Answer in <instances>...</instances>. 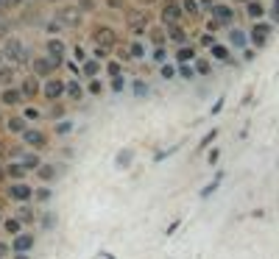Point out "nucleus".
Masks as SVG:
<instances>
[{
	"label": "nucleus",
	"mask_w": 279,
	"mask_h": 259,
	"mask_svg": "<svg viewBox=\"0 0 279 259\" xmlns=\"http://www.w3.org/2000/svg\"><path fill=\"white\" fill-rule=\"evenodd\" d=\"M67 92H70V98H73V101H79V98L84 95V89H81L76 81H73V84H67Z\"/></svg>",
	"instance_id": "412c9836"
},
{
	"label": "nucleus",
	"mask_w": 279,
	"mask_h": 259,
	"mask_svg": "<svg viewBox=\"0 0 279 259\" xmlns=\"http://www.w3.org/2000/svg\"><path fill=\"white\" fill-rule=\"evenodd\" d=\"M274 20L279 23V0H274Z\"/></svg>",
	"instance_id": "de8ad7c7"
},
{
	"label": "nucleus",
	"mask_w": 279,
	"mask_h": 259,
	"mask_svg": "<svg viewBox=\"0 0 279 259\" xmlns=\"http://www.w3.org/2000/svg\"><path fill=\"white\" fill-rule=\"evenodd\" d=\"M28 248H34V234H20L11 242V251L14 254H28Z\"/></svg>",
	"instance_id": "f03ea898"
},
{
	"label": "nucleus",
	"mask_w": 279,
	"mask_h": 259,
	"mask_svg": "<svg viewBox=\"0 0 279 259\" xmlns=\"http://www.w3.org/2000/svg\"><path fill=\"white\" fill-rule=\"evenodd\" d=\"M3 51H6V56H9V59H17V61H26V59H28V53H23L26 48H23V45H20L17 39H9Z\"/></svg>",
	"instance_id": "20e7f679"
},
{
	"label": "nucleus",
	"mask_w": 279,
	"mask_h": 259,
	"mask_svg": "<svg viewBox=\"0 0 279 259\" xmlns=\"http://www.w3.org/2000/svg\"><path fill=\"white\" fill-rule=\"evenodd\" d=\"M53 173H56V170H53V164H42V167H39V176H42L45 181H48V179H53Z\"/></svg>",
	"instance_id": "cd10ccee"
},
{
	"label": "nucleus",
	"mask_w": 279,
	"mask_h": 259,
	"mask_svg": "<svg viewBox=\"0 0 279 259\" xmlns=\"http://www.w3.org/2000/svg\"><path fill=\"white\" fill-rule=\"evenodd\" d=\"M36 89H39L36 81H34V78H28L26 84H23V95H36Z\"/></svg>",
	"instance_id": "aec40b11"
},
{
	"label": "nucleus",
	"mask_w": 279,
	"mask_h": 259,
	"mask_svg": "<svg viewBox=\"0 0 279 259\" xmlns=\"http://www.w3.org/2000/svg\"><path fill=\"white\" fill-rule=\"evenodd\" d=\"M151 39H154L157 45H162V42H165V34H162L159 28H154V31H151Z\"/></svg>",
	"instance_id": "473e14b6"
},
{
	"label": "nucleus",
	"mask_w": 279,
	"mask_h": 259,
	"mask_svg": "<svg viewBox=\"0 0 279 259\" xmlns=\"http://www.w3.org/2000/svg\"><path fill=\"white\" fill-rule=\"evenodd\" d=\"M123 86H126V81H123L120 76H117V78H112V89H114V92H120Z\"/></svg>",
	"instance_id": "e433bc0d"
},
{
	"label": "nucleus",
	"mask_w": 279,
	"mask_h": 259,
	"mask_svg": "<svg viewBox=\"0 0 279 259\" xmlns=\"http://www.w3.org/2000/svg\"><path fill=\"white\" fill-rule=\"evenodd\" d=\"M176 76V70L170 67V64H165V67H162V78H173Z\"/></svg>",
	"instance_id": "a19ab883"
},
{
	"label": "nucleus",
	"mask_w": 279,
	"mask_h": 259,
	"mask_svg": "<svg viewBox=\"0 0 279 259\" xmlns=\"http://www.w3.org/2000/svg\"><path fill=\"white\" fill-rule=\"evenodd\" d=\"M95 42H98V48L109 51V48L114 45V34L109 31V28H101V31H95Z\"/></svg>",
	"instance_id": "0eeeda50"
},
{
	"label": "nucleus",
	"mask_w": 279,
	"mask_h": 259,
	"mask_svg": "<svg viewBox=\"0 0 279 259\" xmlns=\"http://www.w3.org/2000/svg\"><path fill=\"white\" fill-rule=\"evenodd\" d=\"M179 76H182V78H193V76H195V70H193L190 64H182V67H179Z\"/></svg>",
	"instance_id": "2f4dec72"
},
{
	"label": "nucleus",
	"mask_w": 279,
	"mask_h": 259,
	"mask_svg": "<svg viewBox=\"0 0 279 259\" xmlns=\"http://www.w3.org/2000/svg\"><path fill=\"white\" fill-rule=\"evenodd\" d=\"M61 92H67V86L61 84V81H48V84H45V98H48V101L61 98Z\"/></svg>",
	"instance_id": "423d86ee"
},
{
	"label": "nucleus",
	"mask_w": 279,
	"mask_h": 259,
	"mask_svg": "<svg viewBox=\"0 0 279 259\" xmlns=\"http://www.w3.org/2000/svg\"><path fill=\"white\" fill-rule=\"evenodd\" d=\"M134 95H137V98H145V95H148V84H142V81H134Z\"/></svg>",
	"instance_id": "5701e85b"
},
{
	"label": "nucleus",
	"mask_w": 279,
	"mask_h": 259,
	"mask_svg": "<svg viewBox=\"0 0 279 259\" xmlns=\"http://www.w3.org/2000/svg\"><path fill=\"white\" fill-rule=\"evenodd\" d=\"M249 17H262V14H265V6H260V3H257V0H251V3H249Z\"/></svg>",
	"instance_id": "2eb2a0df"
},
{
	"label": "nucleus",
	"mask_w": 279,
	"mask_h": 259,
	"mask_svg": "<svg viewBox=\"0 0 279 259\" xmlns=\"http://www.w3.org/2000/svg\"><path fill=\"white\" fill-rule=\"evenodd\" d=\"M101 89H104V86H101V81H95V78H92V84H89V92H92V95H101Z\"/></svg>",
	"instance_id": "4c0bfd02"
},
{
	"label": "nucleus",
	"mask_w": 279,
	"mask_h": 259,
	"mask_svg": "<svg viewBox=\"0 0 279 259\" xmlns=\"http://www.w3.org/2000/svg\"><path fill=\"white\" fill-rule=\"evenodd\" d=\"M3 232H9L11 237H20L23 234V223H20L17 217H9V220H3Z\"/></svg>",
	"instance_id": "9b49d317"
},
{
	"label": "nucleus",
	"mask_w": 279,
	"mask_h": 259,
	"mask_svg": "<svg viewBox=\"0 0 279 259\" xmlns=\"http://www.w3.org/2000/svg\"><path fill=\"white\" fill-rule=\"evenodd\" d=\"M23 137H26V142L31 148H42L45 145V134H42V131H26Z\"/></svg>",
	"instance_id": "f8f14e48"
},
{
	"label": "nucleus",
	"mask_w": 279,
	"mask_h": 259,
	"mask_svg": "<svg viewBox=\"0 0 279 259\" xmlns=\"http://www.w3.org/2000/svg\"><path fill=\"white\" fill-rule=\"evenodd\" d=\"M212 139H215V131H209L207 137H204V142H201V148H207V145H209V142H212Z\"/></svg>",
	"instance_id": "c03bdc74"
},
{
	"label": "nucleus",
	"mask_w": 279,
	"mask_h": 259,
	"mask_svg": "<svg viewBox=\"0 0 279 259\" xmlns=\"http://www.w3.org/2000/svg\"><path fill=\"white\" fill-rule=\"evenodd\" d=\"M212 14H215V20H218V23H232V17H235V14H232V9H229V6H212Z\"/></svg>",
	"instance_id": "9d476101"
},
{
	"label": "nucleus",
	"mask_w": 279,
	"mask_h": 259,
	"mask_svg": "<svg viewBox=\"0 0 279 259\" xmlns=\"http://www.w3.org/2000/svg\"><path fill=\"white\" fill-rule=\"evenodd\" d=\"M84 76H89V78L98 76V61H84Z\"/></svg>",
	"instance_id": "4be33fe9"
},
{
	"label": "nucleus",
	"mask_w": 279,
	"mask_h": 259,
	"mask_svg": "<svg viewBox=\"0 0 279 259\" xmlns=\"http://www.w3.org/2000/svg\"><path fill=\"white\" fill-rule=\"evenodd\" d=\"M232 42H235L237 48H243V45H246V34H243V31H232Z\"/></svg>",
	"instance_id": "c85d7f7f"
},
{
	"label": "nucleus",
	"mask_w": 279,
	"mask_h": 259,
	"mask_svg": "<svg viewBox=\"0 0 279 259\" xmlns=\"http://www.w3.org/2000/svg\"><path fill=\"white\" fill-rule=\"evenodd\" d=\"M26 120H39V109H26Z\"/></svg>",
	"instance_id": "ea45409f"
},
{
	"label": "nucleus",
	"mask_w": 279,
	"mask_h": 259,
	"mask_svg": "<svg viewBox=\"0 0 279 259\" xmlns=\"http://www.w3.org/2000/svg\"><path fill=\"white\" fill-rule=\"evenodd\" d=\"M182 6H184V11H187V14H195V11H198V3H195V0H184Z\"/></svg>",
	"instance_id": "7c9ffc66"
},
{
	"label": "nucleus",
	"mask_w": 279,
	"mask_h": 259,
	"mask_svg": "<svg viewBox=\"0 0 279 259\" xmlns=\"http://www.w3.org/2000/svg\"><path fill=\"white\" fill-rule=\"evenodd\" d=\"M51 67H53V61H45V59H36L34 61V70L39 73V76H48V73H51Z\"/></svg>",
	"instance_id": "4468645a"
},
{
	"label": "nucleus",
	"mask_w": 279,
	"mask_h": 259,
	"mask_svg": "<svg viewBox=\"0 0 279 259\" xmlns=\"http://www.w3.org/2000/svg\"><path fill=\"white\" fill-rule=\"evenodd\" d=\"M34 198L36 201H48V198H51V190H48V187H39V190L34 192Z\"/></svg>",
	"instance_id": "c756f323"
},
{
	"label": "nucleus",
	"mask_w": 279,
	"mask_h": 259,
	"mask_svg": "<svg viewBox=\"0 0 279 259\" xmlns=\"http://www.w3.org/2000/svg\"><path fill=\"white\" fill-rule=\"evenodd\" d=\"M6 254H14V251H11V245H6V242H0V259L6 257Z\"/></svg>",
	"instance_id": "37998d69"
},
{
	"label": "nucleus",
	"mask_w": 279,
	"mask_h": 259,
	"mask_svg": "<svg viewBox=\"0 0 279 259\" xmlns=\"http://www.w3.org/2000/svg\"><path fill=\"white\" fill-rule=\"evenodd\" d=\"M64 45L59 42V39H51V42H48V56H51V61H53V67H56V64H61V56H64Z\"/></svg>",
	"instance_id": "6e6552de"
},
{
	"label": "nucleus",
	"mask_w": 279,
	"mask_h": 259,
	"mask_svg": "<svg viewBox=\"0 0 279 259\" xmlns=\"http://www.w3.org/2000/svg\"><path fill=\"white\" fill-rule=\"evenodd\" d=\"M271 31H274V28H271L268 23H257V26L251 28V42L257 45V48H262V45L271 39Z\"/></svg>",
	"instance_id": "f257e3e1"
},
{
	"label": "nucleus",
	"mask_w": 279,
	"mask_h": 259,
	"mask_svg": "<svg viewBox=\"0 0 279 259\" xmlns=\"http://www.w3.org/2000/svg\"><path fill=\"white\" fill-rule=\"evenodd\" d=\"M195 73H201V76H207V73H209V61H204V59H201L198 64H195Z\"/></svg>",
	"instance_id": "72a5a7b5"
},
{
	"label": "nucleus",
	"mask_w": 279,
	"mask_h": 259,
	"mask_svg": "<svg viewBox=\"0 0 279 259\" xmlns=\"http://www.w3.org/2000/svg\"><path fill=\"white\" fill-rule=\"evenodd\" d=\"M14 259H28L26 254H14Z\"/></svg>",
	"instance_id": "8fccbe9b"
},
{
	"label": "nucleus",
	"mask_w": 279,
	"mask_h": 259,
	"mask_svg": "<svg viewBox=\"0 0 279 259\" xmlns=\"http://www.w3.org/2000/svg\"><path fill=\"white\" fill-rule=\"evenodd\" d=\"M9 195L14 201H28L31 195H34V190H31L28 184H11V187H9Z\"/></svg>",
	"instance_id": "39448f33"
},
{
	"label": "nucleus",
	"mask_w": 279,
	"mask_h": 259,
	"mask_svg": "<svg viewBox=\"0 0 279 259\" xmlns=\"http://www.w3.org/2000/svg\"><path fill=\"white\" fill-rule=\"evenodd\" d=\"M56 131H59V134H67V131H70V120H61L59 126H56Z\"/></svg>",
	"instance_id": "79ce46f5"
},
{
	"label": "nucleus",
	"mask_w": 279,
	"mask_h": 259,
	"mask_svg": "<svg viewBox=\"0 0 279 259\" xmlns=\"http://www.w3.org/2000/svg\"><path fill=\"white\" fill-rule=\"evenodd\" d=\"M11 78H14V70L11 67H0V84H9Z\"/></svg>",
	"instance_id": "b1692460"
},
{
	"label": "nucleus",
	"mask_w": 279,
	"mask_h": 259,
	"mask_svg": "<svg viewBox=\"0 0 279 259\" xmlns=\"http://www.w3.org/2000/svg\"><path fill=\"white\" fill-rule=\"evenodd\" d=\"M9 129L17 131V134H20V131H26V123H23V117H14V120H9Z\"/></svg>",
	"instance_id": "a878e982"
},
{
	"label": "nucleus",
	"mask_w": 279,
	"mask_h": 259,
	"mask_svg": "<svg viewBox=\"0 0 279 259\" xmlns=\"http://www.w3.org/2000/svg\"><path fill=\"white\" fill-rule=\"evenodd\" d=\"M109 73H112V78H117L120 76V64H117V61H109Z\"/></svg>",
	"instance_id": "58836bf2"
},
{
	"label": "nucleus",
	"mask_w": 279,
	"mask_h": 259,
	"mask_svg": "<svg viewBox=\"0 0 279 259\" xmlns=\"http://www.w3.org/2000/svg\"><path fill=\"white\" fill-rule=\"evenodd\" d=\"M212 56L221 59V61H232V59H229V51L223 48V45H212Z\"/></svg>",
	"instance_id": "f3484780"
},
{
	"label": "nucleus",
	"mask_w": 279,
	"mask_h": 259,
	"mask_svg": "<svg viewBox=\"0 0 279 259\" xmlns=\"http://www.w3.org/2000/svg\"><path fill=\"white\" fill-rule=\"evenodd\" d=\"M0 179H3V170H0Z\"/></svg>",
	"instance_id": "603ef678"
},
{
	"label": "nucleus",
	"mask_w": 279,
	"mask_h": 259,
	"mask_svg": "<svg viewBox=\"0 0 279 259\" xmlns=\"http://www.w3.org/2000/svg\"><path fill=\"white\" fill-rule=\"evenodd\" d=\"M23 98H26V95H23V89H6V92L0 95V101H3L6 106H17Z\"/></svg>",
	"instance_id": "1a4fd4ad"
},
{
	"label": "nucleus",
	"mask_w": 279,
	"mask_h": 259,
	"mask_svg": "<svg viewBox=\"0 0 279 259\" xmlns=\"http://www.w3.org/2000/svg\"><path fill=\"white\" fill-rule=\"evenodd\" d=\"M145 3H154V0H145Z\"/></svg>",
	"instance_id": "3c124183"
},
{
	"label": "nucleus",
	"mask_w": 279,
	"mask_h": 259,
	"mask_svg": "<svg viewBox=\"0 0 279 259\" xmlns=\"http://www.w3.org/2000/svg\"><path fill=\"white\" fill-rule=\"evenodd\" d=\"M176 59L182 61V64H187L190 59H195V51H193V48H182V51L176 53Z\"/></svg>",
	"instance_id": "6ab92c4d"
},
{
	"label": "nucleus",
	"mask_w": 279,
	"mask_h": 259,
	"mask_svg": "<svg viewBox=\"0 0 279 259\" xmlns=\"http://www.w3.org/2000/svg\"><path fill=\"white\" fill-rule=\"evenodd\" d=\"M131 26H134V34H142V31H145V20H140V17L131 14Z\"/></svg>",
	"instance_id": "bb28decb"
},
{
	"label": "nucleus",
	"mask_w": 279,
	"mask_h": 259,
	"mask_svg": "<svg viewBox=\"0 0 279 259\" xmlns=\"http://www.w3.org/2000/svg\"><path fill=\"white\" fill-rule=\"evenodd\" d=\"M11 176V179H20V176H23V173H26V167H23V164H9V170H6Z\"/></svg>",
	"instance_id": "393cba45"
},
{
	"label": "nucleus",
	"mask_w": 279,
	"mask_h": 259,
	"mask_svg": "<svg viewBox=\"0 0 279 259\" xmlns=\"http://www.w3.org/2000/svg\"><path fill=\"white\" fill-rule=\"evenodd\" d=\"M23 167H26V170H39L42 162H39V156H26V159H23Z\"/></svg>",
	"instance_id": "dca6fc26"
},
{
	"label": "nucleus",
	"mask_w": 279,
	"mask_h": 259,
	"mask_svg": "<svg viewBox=\"0 0 279 259\" xmlns=\"http://www.w3.org/2000/svg\"><path fill=\"white\" fill-rule=\"evenodd\" d=\"M20 220H34V212H31L28 207H23L20 209Z\"/></svg>",
	"instance_id": "f704fd0d"
},
{
	"label": "nucleus",
	"mask_w": 279,
	"mask_h": 259,
	"mask_svg": "<svg viewBox=\"0 0 279 259\" xmlns=\"http://www.w3.org/2000/svg\"><path fill=\"white\" fill-rule=\"evenodd\" d=\"M59 20H64V23H79V11H76V9H61L59 11Z\"/></svg>",
	"instance_id": "ddd939ff"
},
{
	"label": "nucleus",
	"mask_w": 279,
	"mask_h": 259,
	"mask_svg": "<svg viewBox=\"0 0 279 259\" xmlns=\"http://www.w3.org/2000/svg\"><path fill=\"white\" fill-rule=\"evenodd\" d=\"M48 31H51V34H59L61 26H59V23H51V26H48Z\"/></svg>",
	"instance_id": "49530a36"
},
{
	"label": "nucleus",
	"mask_w": 279,
	"mask_h": 259,
	"mask_svg": "<svg viewBox=\"0 0 279 259\" xmlns=\"http://www.w3.org/2000/svg\"><path fill=\"white\" fill-rule=\"evenodd\" d=\"M182 11L184 9H179V3H176V0H167L165 6H162V17H165V23H173V26H176V20L182 17Z\"/></svg>",
	"instance_id": "7ed1b4c3"
},
{
	"label": "nucleus",
	"mask_w": 279,
	"mask_h": 259,
	"mask_svg": "<svg viewBox=\"0 0 279 259\" xmlns=\"http://www.w3.org/2000/svg\"><path fill=\"white\" fill-rule=\"evenodd\" d=\"M154 59H157V61H165V51H162V48H157V51H154Z\"/></svg>",
	"instance_id": "a18cd8bd"
},
{
	"label": "nucleus",
	"mask_w": 279,
	"mask_h": 259,
	"mask_svg": "<svg viewBox=\"0 0 279 259\" xmlns=\"http://www.w3.org/2000/svg\"><path fill=\"white\" fill-rule=\"evenodd\" d=\"M106 3H109L112 9H120V0H106Z\"/></svg>",
	"instance_id": "09e8293b"
},
{
	"label": "nucleus",
	"mask_w": 279,
	"mask_h": 259,
	"mask_svg": "<svg viewBox=\"0 0 279 259\" xmlns=\"http://www.w3.org/2000/svg\"><path fill=\"white\" fill-rule=\"evenodd\" d=\"M142 53H145V51H142V45H140V42H134V45H131V56H134V59H140Z\"/></svg>",
	"instance_id": "c9c22d12"
},
{
	"label": "nucleus",
	"mask_w": 279,
	"mask_h": 259,
	"mask_svg": "<svg viewBox=\"0 0 279 259\" xmlns=\"http://www.w3.org/2000/svg\"><path fill=\"white\" fill-rule=\"evenodd\" d=\"M167 36H170L173 42H184V39H187V34H184V31H182V28H179V26H170V31H167Z\"/></svg>",
	"instance_id": "a211bd4d"
}]
</instances>
